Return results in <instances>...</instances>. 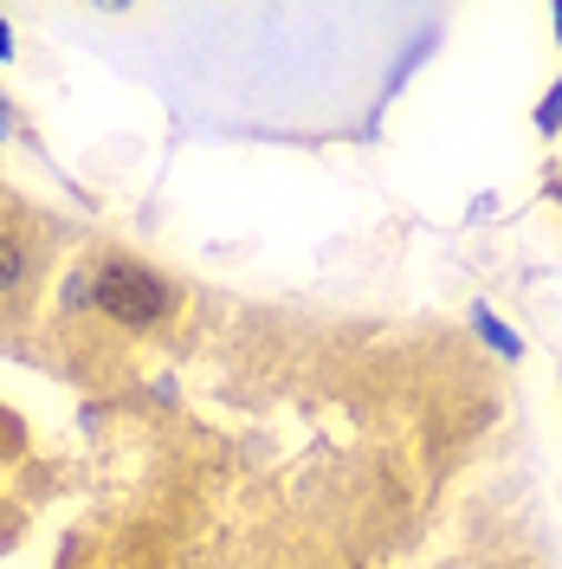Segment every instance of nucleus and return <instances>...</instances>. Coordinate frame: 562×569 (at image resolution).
<instances>
[{"mask_svg":"<svg viewBox=\"0 0 562 569\" xmlns=\"http://www.w3.org/2000/svg\"><path fill=\"white\" fill-rule=\"evenodd\" d=\"M91 291H98V311L130 323V330H149V323H162L175 311V284L162 272H149V266H137V259H98Z\"/></svg>","mask_w":562,"mask_h":569,"instance_id":"nucleus-1","label":"nucleus"},{"mask_svg":"<svg viewBox=\"0 0 562 569\" xmlns=\"http://www.w3.org/2000/svg\"><path fill=\"white\" fill-rule=\"evenodd\" d=\"M472 330H479V337H485V343H492L498 356H524V343H518V330H504V323H498L492 311H485V305L472 311Z\"/></svg>","mask_w":562,"mask_h":569,"instance_id":"nucleus-2","label":"nucleus"},{"mask_svg":"<svg viewBox=\"0 0 562 569\" xmlns=\"http://www.w3.org/2000/svg\"><path fill=\"white\" fill-rule=\"evenodd\" d=\"M20 272H27V252L0 233V291H7V284H20Z\"/></svg>","mask_w":562,"mask_h":569,"instance_id":"nucleus-3","label":"nucleus"},{"mask_svg":"<svg viewBox=\"0 0 562 569\" xmlns=\"http://www.w3.org/2000/svg\"><path fill=\"white\" fill-rule=\"evenodd\" d=\"M556 123H562V84L543 98V110H536V130H543V137H556Z\"/></svg>","mask_w":562,"mask_h":569,"instance_id":"nucleus-4","label":"nucleus"},{"mask_svg":"<svg viewBox=\"0 0 562 569\" xmlns=\"http://www.w3.org/2000/svg\"><path fill=\"white\" fill-rule=\"evenodd\" d=\"M0 59H13V33H7V20H0Z\"/></svg>","mask_w":562,"mask_h":569,"instance_id":"nucleus-5","label":"nucleus"},{"mask_svg":"<svg viewBox=\"0 0 562 569\" xmlns=\"http://www.w3.org/2000/svg\"><path fill=\"white\" fill-rule=\"evenodd\" d=\"M7 130H13V117H7V98H0V142H7Z\"/></svg>","mask_w":562,"mask_h":569,"instance_id":"nucleus-6","label":"nucleus"},{"mask_svg":"<svg viewBox=\"0 0 562 569\" xmlns=\"http://www.w3.org/2000/svg\"><path fill=\"white\" fill-rule=\"evenodd\" d=\"M556 39H562V7H556Z\"/></svg>","mask_w":562,"mask_h":569,"instance_id":"nucleus-7","label":"nucleus"}]
</instances>
